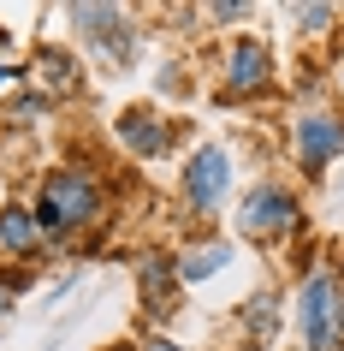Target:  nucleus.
<instances>
[{"instance_id": "obj_1", "label": "nucleus", "mask_w": 344, "mask_h": 351, "mask_svg": "<svg viewBox=\"0 0 344 351\" xmlns=\"http://www.w3.org/2000/svg\"><path fill=\"white\" fill-rule=\"evenodd\" d=\"M36 226L42 239H72L77 226H90L101 215V179H95L90 167H54L36 191Z\"/></svg>"}, {"instance_id": "obj_2", "label": "nucleus", "mask_w": 344, "mask_h": 351, "mask_svg": "<svg viewBox=\"0 0 344 351\" xmlns=\"http://www.w3.org/2000/svg\"><path fill=\"white\" fill-rule=\"evenodd\" d=\"M297 328H303L308 351H339L344 346V322H339V280L315 268L297 292Z\"/></svg>"}, {"instance_id": "obj_3", "label": "nucleus", "mask_w": 344, "mask_h": 351, "mask_svg": "<svg viewBox=\"0 0 344 351\" xmlns=\"http://www.w3.org/2000/svg\"><path fill=\"white\" fill-rule=\"evenodd\" d=\"M291 143H297V167H303V179H321L332 155H344V119L326 108H308L291 119Z\"/></svg>"}, {"instance_id": "obj_4", "label": "nucleus", "mask_w": 344, "mask_h": 351, "mask_svg": "<svg viewBox=\"0 0 344 351\" xmlns=\"http://www.w3.org/2000/svg\"><path fill=\"white\" fill-rule=\"evenodd\" d=\"M297 221H303V208H297V191H285V185H255L237 203V232L243 239H279Z\"/></svg>"}, {"instance_id": "obj_5", "label": "nucleus", "mask_w": 344, "mask_h": 351, "mask_svg": "<svg viewBox=\"0 0 344 351\" xmlns=\"http://www.w3.org/2000/svg\"><path fill=\"white\" fill-rule=\"evenodd\" d=\"M226 191H232V161H226V149L220 143H202L190 161H184V203L190 208H220L226 203Z\"/></svg>"}, {"instance_id": "obj_6", "label": "nucleus", "mask_w": 344, "mask_h": 351, "mask_svg": "<svg viewBox=\"0 0 344 351\" xmlns=\"http://www.w3.org/2000/svg\"><path fill=\"white\" fill-rule=\"evenodd\" d=\"M113 131H119V143H125L137 161H155V155H166V149H172V125H166L155 108H125Z\"/></svg>"}, {"instance_id": "obj_7", "label": "nucleus", "mask_w": 344, "mask_h": 351, "mask_svg": "<svg viewBox=\"0 0 344 351\" xmlns=\"http://www.w3.org/2000/svg\"><path fill=\"white\" fill-rule=\"evenodd\" d=\"M83 30H90L95 42H101V54L113 60V66H125L131 60V48H137V36H131V24H125V12H113V6H66Z\"/></svg>"}, {"instance_id": "obj_8", "label": "nucleus", "mask_w": 344, "mask_h": 351, "mask_svg": "<svg viewBox=\"0 0 344 351\" xmlns=\"http://www.w3.org/2000/svg\"><path fill=\"white\" fill-rule=\"evenodd\" d=\"M273 84V60L261 42H232L226 48V95H261Z\"/></svg>"}, {"instance_id": "obj_9", "label": "nucleus", "mask_w": 344, "mask_h": 351, "mask_svg": "<svg viewBox=\"0 0 344 351\" xmlns=\"http://www.w3.org/2000/svg\"><path fill=\"white\" fill-rule=\"evenodd\" d=\"M172 292H178V268H172V256H148L143 262V304L155 315H172Z\"/></svg>"}, {"instance_id": "obj_10", "label": "nucleus", "mask_w": 344, "mask_h": 351, "mask_svg": "<svg viewBox=\"0 0 344 351\" xmlns=\"http://www.w3.org/2000/svg\"><path fill=\"white\" fill-rule=\"evenodd\" d=\"M36 244H42L36 215H30V208H18V203H6V208H0V250H18V256H30Z\"/></svg>"}, {"instance_id": "obj_11", "label": "nucleus", "mask_w": 344, "mask_h": 351, "mask_svg": "<svg viewBox=\"0 0 344 351\" xmlns=\"http://www.w3.org/2000/svg\"><path fill=\"white\" fill-rule=\"evenodd\" d=\"M226 256H232V250H226V244H220V239L196 244V250H190V256L178 262V280H184V286H196V280H214L220 268H226Z\"/></svg>"}, {"instance_id": "obj_12", "label": "nucleus", "mask_w": 344, "mask_h": 351, "mask_svg": "<svg viewBox=\"0 0 344 351\" xmlns=\"http://www.w3.org/2000/svg\"><path fill=\"white\" fill-rule=\"evenodd\" d=\"M36 66H42V77H48L59 95H72L77 84H83V77H77V60H72V54H59V48H42Z\"/></svg>"}, {"instance_id": "obj_13", "label": "nucleus", "mask_w": 344, "mask_h": 351, "mask_svg": "<svg viewBox=\"0 0 344 351\" xmlns=\"http://www.w3.org/2000/svg\"><path fill=\"white\" fill-rule=\"evenodd\" d=\"M291 19L303 24V30H326V24L339 19V12H332V6H291Z\"/></svg>"}, {"instance_id": "obj_14", "label": "nucleus", "mask_w": 344, "mask_h": 351, "mask_svg": "<svg viewBox=\"0 0 344 351\" xmlns=\"http://www.w3.org/2000/svg\"><path fill=\"white\" fill-rule=\"evenodd\" d=\"M208 12H214V19H250V0H220Z\"/></svg>"}, {"instance_id": "obj_15", "label": "nucleus", "mask_w": 344, "mask_h": 351, "mask_svg": "<svg viewBox=\"0 0 344 351\" xmlns=\"http://www.w3.org/2000/svg\"><path fill=\"white\" fill-rule=\"evenodd\" d=\"M148 351H178V346H166V339H148Z\"/></svg>"}, {"instance_id": "obj_16", "label": "nucleus", "mask_w": 344, "mask_h": 351, "mask_svg": "<svg viewBox=\"0 0 344 351\" xmlns=\"http://www.w3.org/2000/svg\"><path fill=\"white\" fill-rule=\"evenodd\" d=\"M339 322H344V280H339Z\"/></svg>"}, {"instance_id": "obj_17", "label": "nucleus", "mask_w": 344, "mask_h": 351, "mask_svg": "<svg viewBox=\"0 0 344 351\" xmlns=\"http://www.w3.org/2000/svg\"><path fill=\"white\" fill-rule=\"evenodd\" d=\"M0 310H6V286H0Z\"/></svg>"}]
</instances>
